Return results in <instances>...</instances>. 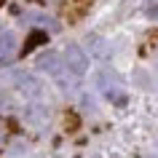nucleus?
Returning <instances> with one entry per match:
<instances>
[{"mask_svg":"<svg viewBox=\"0 0 158 158\" xmlns=\"http://www.w3.org/2000/svg\"><path fill=\"white\" fill-rule=\"evenodd\" d=\"M38 67H40L43 73H48L51 78L62 86V89H67V73H70V70H67L64 59L59 56L56 51H46V54L38 59Z\"/></svg>","mask_w":158,"mask_h":158,"instance_id":"nucleus-1","label":"nucleus"},{"mask_svg":"<svg viewBox=\"0 0 158 158\" xmlns=\"http://www.w3.org/2000/svg\"><path fill=\"white\" fill-rule=\"evenodd\" d=\"M64 64L67 70L75 75V78H83L86 70H89V56H86V51L78 46V43H70L64 48Z\"/></svg>","mask_w":158,"mask_h":158,"instance_id":"nucleus-2","label":"nucleus"},{"mask_svg":"<svg viewBox=\"0 0 158 158\" xmlns=\"http://www.w3.org/2000/svg\"><path fill=\"white\" fill-rule=\"evenodd\" d=\"M14 86L24 94L27 99H40L43 97V83L30 73H14Z\"/></svg>","mask_w":158,"mask_h":158,"instance_id":"nucleus-3","label":"nucleus"},{"mask_svg":"<svg viewBox=\"0 0 158 158\" xmlns=\"http://www.w3.org/2000/svg\"><path fill=\"white\" fill-rule=\"evenodd\" d=\"M16 56V35L0 32V62H11Z\"/></svg>","mask_w":158,"mask_h":158,"instance_id":"nucleus-4","label":"nucleus"},{"mask_svg":"<svg viewBox=\"0 0 158 158\" xmlns=\"http://www.w3.org/2000/svg\"><path fill=\"white\" fill-rule=\"evenodd\" d=\"M89 40L94 43V54H97V56H102V59H107V56H110V51L105 48V40H102V38H97V35H89Z\"/></svg>","mask_w":158,"mask_h":158,"instance_id":"nucleus-5","label":"nucleus"}]
</instances>
